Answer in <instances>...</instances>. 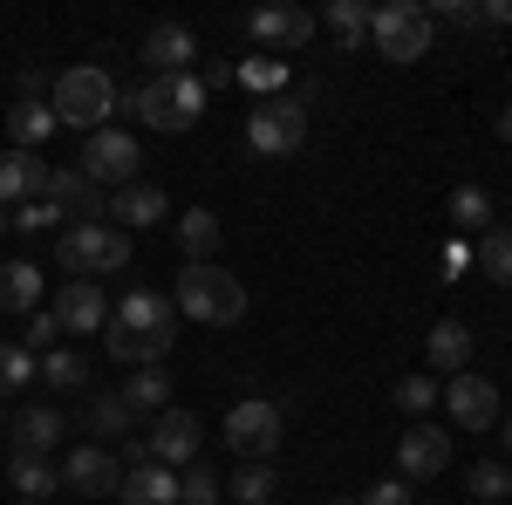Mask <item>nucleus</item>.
I'll return each mask as SVG.
<instances>
[{"label":"nucleus","instance_id":"6ab92c4d","mask_svg":"<svg viewBox=\"0 0 512 505\" xmlns=\"http://www.w3.org/2000/svg\"><path fill=\"white\" fill-rule=\"evenodd\" d=\"M28 198H48V164L35 151H0V212L28 205Z\"/></svg>","mask_w":512,"mask_h":505},{"label":"nucleus","instance_id":"79ce46f5","mask_svg":"<svg viewBox=\"0 0 512 505\" xmlns=\"http://www.w3.org/2000/svg\"><path fill=\"white\" fill-rule=\"evenodd\" d=\"M431 21H451V28H485V7H472V0H437Z\"/></svg>","mask_w":512,"mask_h":505},{"label":"nucleus","instance_id":"f03ea898","mask_svg":"<svg viewBox=\"0 0 512 505\" xmlns=\"http://www.w3.org/2000/svg\"><path fill=\"white\" fill-rule=\"evenodd\" d=\"M123 89L110 69H96V62H82V69H62L55 76V123H69V130H110V117H117Z\"/></svg>","mask_w":512,"mask_h":505},{"label":"nucleus","instance_id":"7c9ffc66","mask_svg":"<svg viewBox=\"0 0 512 505\" xmlns=\"http://www.w3.org/2000/svg\"><path fill=\"white\" fill-rule=\"evenodd\" d=\"M123 403H130V410H171V376H164V362L137 369V376L123 383Z\"/></svg>","mask_w":512,"mask_h":505},{"label":"nucleus","instance_id":"2eb2a0df","mask_svg":"<svg viewBox=\"0 0 512 505\" xmlns=\"http://www.w3.org/2000/svg\"><path fill=\"white\" fill-rule=\"evenodd\" d=\"M451 465V437L437 424H410L396 437V471H403V485H417V478H437V471Z\"/></svg>","mask_w":512,"mask_h":505},{"label":"nucleus","instance_id":"39448f33","mask_svg":"<svg viewBox=\"0 0 512 505\" xmlns=\"http://www.w3.org/2000/svg\"><path fill=\"white\" fill-rule=\"evenodd\" d=\"M431 41H437V21H431V7H417V0H383L369 14V48L383 62H417V55H431Z\"/></svg>","mask_w":512,"mask_h":505},{"label":"nucleus","instance_id":"58836bf2","mask_svg":"<svg viewBox=\"0 0 512 505\" xmlns=\"http://www.w3.org/2000/svg\"><path fill=\"white\" fill-rule=\"evenodd\" d=\"M55 335H62V321H55L48 308H35V314H28V328H21V349H28V355L41 362V355L55 349Z\"/></svg>","mask_w":512,"mask_h":505},{"label":"nucleus","instance_id":"de8ad7c7","mask_svg":"<svg viewBox=\"0 0 512 505\" xmlns=\"http://www.w3.org/2000/svg\"><path fill=\"white\" fill-rule=\"evenodd\" d=\"M0 233H14V219H7V212H0Z\"/></svg>","mask_w":512,"mask_h":505},{"label":"nucleus","instance_id":"ddd939ff","mask_svg":"<svg viewBox=\"0 0 512 505\" xmlns=\"http://www.w3.org/2000/svg\"><path fill=\"white\" fill-rule=\"evenodd\" d=\"M444 410H451V424H458V430H492V424H499V383L465 369V376L444 383Z\"/></svg>","mask_w":512,"mask_h":505},{"label":"nucleus","instance_id":"ea45409f","mask_svg":"<svg viewBox=\"0 0 512 505\" xmlns=\"http://www.w3.org/2000/svg\"><path fill=\"white\" fill-rule=\"evenodd\" d=\"M7 219H14V233H55V219H62V212H55L48 198H28V205H14Z\"/></svg>","mask_w":512,"mask_h":505},{"label":"nucleus","instance_id":"49530a36","mask_svg":"<svg viewBox=\"0 0 512 505\" xmlns=\"http://www.w3.org/2000/svg\"><path fill=\"white\" fill-rule=\"evenodd\" d=\"M506 458H512V417H506Z\"/></svg>","mask_w":512,"mask_h":505},{"label":"nucleus","instance_id":"393cba45","mask_svg":"<svg viewBox=\"0 0 512 505\" xmlns=\"http://www.w3.org/2000/svg\"><path fill=\"white\" fill-rule=\"evenodd\" d=\"M178 246H185V267H205V260H219V212L192 205V212L178 219Z\"/></svg>","mask_w":512,"mask_h":505},{"label":"nucleus","instance_id":"2f4dec72","mask_svg":"<svg viewBox=\"0 0 512 505\" xmlns=\"http://www.w3.org/2000/svg\"><path fill=\"white\" fill-rule=\"evenodd\" d=\"M35 383H48V389H82V383H89V362H82L76 349H48L35 362Z\"/></svg>","mask_w":512,"mask_h":505},{"label":"nucleus","instance_id":"72a5a7b5","mask_svg":"<svg viewBox=\"0 0 512 505\" xmlns=\"http://www.w3.org/2000/svg\"><path fill=\"white\" fill-rule=\"evenodd\" d=\"M239 82H246L260 103H267V96H287V69H280L274 55H246V62H239Z\"/></svg>","mask_w":512,"mask_h":505},{"label":"nucleus","instance_id":"4be33fe9","mask_svg":"<svg viewBox=\"0 0 512 505\" xmlns=\"http://www.w3.org/2000/svg\"><path fill=\"white\" fill-rule=\"evenodd\" d=\"M110 321H123V328H171V321H178V308L164 301L158 287H130L117 308H110ZM171 335H178V328H171Z\"/></svg>","mask_w":512,"mask_h":505},{"label":"nucleus","instance_id":"f704fd0d","mask_svg":"<svg viewBox=\"0 0 512 505\" xmlns=\"http://www.w3.org/2000/svg\"><path fill=\"white\" fill-rule=\"evenodd\" d=\"M478 267L492 273L499 287H512V226H492V233L478 239Z\"/></svg>","mask_w":512,"mask_h":505},{"label":"nucleus","instance_id":"f3484780","mask_svg":"<svg viewBox=\"0 0 512 505\" xmlns=\"http://www.w3.org/2000/svg\"><path fill=\"white\" fill-rule=\"evenodd\" d=\"M103 219H117L123 233H144V226H164L171 219V198H164V185H123V192H110V212Z\"/></svg>","mask_w":512,"mask_h":505},{"label":"nucleus","instance_id":"20e7f679","mask_svg":"<svg viewBox=\"0 0 512 505\" xmlns=\"http://www.w3.org/2000/svg\"><path fill=\"white\" fill-rule=\"evenodd\" d=\"M55 260L69 280H96V273H123L130 267V233L110 226V219H96V226H69V233L55 239Z\"/></svg>","mask_w":512,"mask_h":505},{"label":"nucleus","instance_id":"c9c22d12","mask_svg":"<svg viewBox=\"0 0 512 505\" xmlns=\"http://www.w3.org/2000/svg\"><path fill=\"white\" fill-rule=\"evenodd\" d=\"M35 383V355L21 349V342H0V396H14V389Z\"/></svg>","mask_w":512,"mask_h":505},{"label":"nucleus","instance_id":"1a4fd4ad","mask_svg":"<svg viewBox=\"0 0 512 505\" xmlns=\"http://www.w3.org/2000/svg\"><path fill=\"white\" fill-rule=\"evenodd\" d=\"M198 444H205V424H198L192 410H158V424L144 430V458L164 471H178V465H198Z\"/></svg>","mask_w":512,"mask_h":505},{"label":"nucleus","instance_id":"c756f323","mask_svg":"<svg viewBox=\"0 0 512 505\" xmlns=\"http://www.w3.org/2000/svg\"><path fill=\"white\" fill-rule=\"evenodd\" d=\"M451 226H458V233H492V192H485V185H458V192H451Z\"/></svg>","mask_w":512,"mask_h":505},{"label":"nucleus","instance_id":"7ed1b4c3","mask_svg":"<svg viewBox=\"0 0 512 505\" xmlns=\"http://www.w3.org/2000/svg\"><path fill=\"white\" fill-rule=\"evenodd\" d=\"M171 308L192 314V321H205V328H233L239 314H246V287H239L219 260H205V267H185V273H178Z\"/></svg>","mask_w":512,"mask_h":505},{"label":"nucleus","instance_id":"473e14b6","mask_svg":"<svg viewBox=\"0 0 512 505\" xmlns=\"http://www.w3.org/2000/svg\"><path fill=\"white\" fill-rule=\"evenodd\" d=\"M226 492H233V505H274L280 478H274V465H239Z\"/></svg>","mask_w":512,"mask_h":505},{"label":"nucleus","instance_id":"a211bd4d","mask_svg":"<svg viewBox=\"0 0 512 505\" xmlns=\"http://www.w3.org/2000/svg\"><path fill=\"white\" fill-rule=\"evenodd\" d=\"M171 328H123V321H110L103 328V349H110V362H130V369H151V362H164L171 355Z\"/></svg>","mask_w":512,"mask_h":505},{"label":"nucleus","instance_id":"f257e3e1","mask_svg":"<svg viewBox=\"0 0 512 505\" xmlns=\"http://www.w3.org/2000/svg\"><path fill=\"white\" fill-rule=\"evenodd\" d=\"M130 110H137V123L144 130H164V137H178V130H192L198 117H205V103H212V89L192 76H144L130 96H123Z\"/></svg>","mask_w":512,"mask_h":505},{"label":"nucleus","instance_id":"a18cd8bd","mask_svg":"<svg viewBox=\"0 0 512 505\" xmlns=\"http://www.w3.org/2000/svg\"><path fill=\"white\" fill-rule=\"evenodd\" d=\"M499 144H512V103L499 110Z\"/></svg>","mask_w":512,"mask_h":505},{"label":"nucleus","instance_id":"bb28decb","mask_svg":"<svg viewBox=\"0 0 512 505\" xmlns=\"http://www.w3.org/2000/svg\"><path fill=\"white\" fill-rule=\"evenodd\" d=\"M369 14H376V7H369V0H328V35L342 41V48H369Z\"/></svg>","mask_w":512,"mask_h":505},{"label":"nucleus","instance_id":"aec40b11","mask_svg":"<svg viewBox=\"0 0 512 505\" xmlns=\"http://www.w3.org/2000/svg\"><path fill=\"white\" fill-rule=\"evenodd\" d=\"M55 437H69V424H62L55 403H28V410L14 417V451H28V458H55Z\"/></svg>","mask_w":512,"mask_h":505},{"label":"nucleus","instance_id":"cd10ccee","mask_svg":"<svg viewBox=\"0 0 512 505\" xmlns=\"http://www.w3.org/2000/svg\"><path fill=\"white\" fill-rule=\"evenodd\" d=\"M7 137H14V151H35L41 137H55V110L48 103H14L7 110Z\"/></svg>","mask_w":512,"mask_h":505},{"label":"nucleus","instance_id":"37998d69","mask_svg":"<svg viewBox=\"0 0 512 505\" xmlns=\"http://www.w3.org/2000/svg\"><path fill=\"white\" fill-rule=\"evenodd\" d=\"M355 505H410V485H403V478H376Z\"/></svg>","mask_w":512,"mask_h":505},{"label":"nucleus","instance_id":"dca6fc26","mask_svg":"<svg viewBox=\"0 0 512 505\" xmlns=\"http://www.w3.org/2000/svg\"><path fill=\"white\" fill-rule=\"evenodd\" d=\"M192 62H198V35L185 21H158L144 35V69L151 76H192Z\"/></svg>","mask_w":512,"mask_h":505},{"label":"nucleus","instance_id":"c85d7f7f","mask_svg":"<svg viewBox=\"0 0 512 505\" xmlns=\"http://www.w3.org/2000/svg\"><path fill=\"white\" fill-rule=\"evenodd\" d=\"M130 424H137V410L123 403V389L89 396V430H96V437H110V444H117V437H130Z\"/></svg>","mask_w":512,"mask_h":505},{"label":"nucleus","instance_id":"09e8293b","mask_svg":"<svg viewBox=\"0 0 512 505\" xmlns=\"http://www.w3.org/2000/svg\"><path fill=\"white\" fill-rule=\"evenodd\" d=\"M328 505H355V499H328Z\"/></svg>","mask_w":512,"mask_h":505},{"label":"nucleus","instance_id":"9d476101","mask_svg":"<svg viewBox=\"0 0 512 505\" xmlns=\"http://www.w3.org/2000/svg\"><path fill=\"white\" fill-rule=\"evenodd\" d=\"M62 485L82 492V499H110V492H123V458L110 444H76L62 458Z\"/></svg>","mask_w":512,"mask_h":505},{"label":"nucleus","instance_id":"e433bc0d","mask_svg":"<svg viewBox=\"0 0 512 505\" xmlns=\"http://www.w3.org/2000/svg\"><path fill=\"white\" fill-rule=\"evenodd\" d=\"M472 499H478V505H499V499H512V471L499 465V458L472 465Z\"/></svg>","mask_w":512,"mask_h":505},{"label":"nucleus","instance_id":"4468645a","mask_svg":"<svg viewBox=\"0 0 512 505\" xmlns=\"http://www.w3.org/2000/svg\"><path fill=\"white\" fill-rule=\"evenodd\" d=\"M48 205H55L62 219H76V226H96V219L110 212V192H96L76 164H55V171H48Z\"/></svg>","mask_w":512,"mask_h":505},{"label":"nucleus","instance_id":"5701e85b","mask_svg":"<svg viewBox=\"0 0 512 505\" xmlns=\"http://www.w3.org/2000/svg\"><path fill=\"white\" fill-rule=\"evenodd\" d=\"M41 308V267L35 260H7L0 267V314H35Z\"/></svg>","mask_w":512,"mask_h":505},{"label":"nucleus","instance_id":"6e6552de","mask_svg":"<svg viewBox=\"0 0 512 505\" xmlns=\"http://www.w3.org/2000/svg\"><path fill=\"white\" fill-rule=\"evenodd\" d=\"M76 171L96 185V192H103V185H117V192H123V185H137V137L117 130V123H110V130H89Z\"/></svg>","mask_w":512,"mask_h":505},{"label":"nucleus","instance_id":"9b49d317","mask_svg":"<svg viewBox=\"0 0 512 505\" xmlns=\"http://www.w3.org/2000/svg\"><path fill=\"white\" fill-rule=\"evenodd\" d=\"M315 28L321 21L308 7H294V0H274V7H253V14H246V35L260 41V48H308Z\"/></svg>","mask_w":512,"mask_h":505},{"label":"nucleus","instance_id":"423d86ee","mask_svg":"<svg viewBox=\"0 0 512 505\" xmlns=\"http://www.w3.org/2000/svg\"><path fill=\"white\" fill-rule=\"evenodd\" d=\"M246 144L260 157H287L308 144V103L301 96H267L253 117H246Z\"/></svg>","mask_w":512,"mask_h":505},{"label":"nucleus","instance_id":"412c9836","mask_svg":"<svg viewBox=\"0 0 512 505\" xmlns=\"http://www.w3.org/2000/svg\"><path fill=\"white\" fill-rule=\"evenodd\" d=\"M117 505H178V471H164V465H130V471H123Z\"/></svg>","mask_w":512,"mask_h":505},{"label":"nucleus","instance_id":"c03bdc74","mask_svg":"<svg viewBox=\"0 0 512 505\" xmlns=\"http://www.w3.org/2000/svg\"><path fill=\"white\" fill-rule=\"evenodd\" d=\"M485 28H512V0H485Z\"/></svg>","mask_w":512,"mask_h":505},{"label":"nucleus","instance_id":"4c0bfd02","mask_svg":"<svg viewBox=\"0 0 512 505\" xmlns=\"http://www.w3.org/2000/svg\"><path fill=\"white\" fill-rule=\"evenodd\" d=\"M178 505H219V471L212 465H185V478H178Z\"/></svg>","mask_w":512,"mask_h":505},{"label":"nucleus","instance_id":"0eeeda50","mask_svg":"<svg viewBox=\"0 0 512 505\" xmlns=\"http://www.w3.org/2000/svg\"><path fill=\"white\" fill-rule=\"evenodd\" d=\"M226 444H233L246 465H274V451H280V403H267V396L233 403V410H226Z\"/></svg>","mask_w":512,"mask_h":505},{"label":"nucleus","instance_id":"a19ab883","mask_svg":"<svg viewBox=\"0 0 512 505\" xmlns=\"http://www.w3.org/2000/svg\"><path fill=\"white\" fill-rule=\"evenodd\" d=\"M396 403H403L410 417H424V410L437 403V383L431 376H403V383H396Z\"/></svg>","mask_w":512,"mask_h":505},{"label":"nucleus","instance_id":"a878e982","mask_svg":"<svg viewBox=\"0 0 512 505\" xmlns=\"http://www.w3.org/2000/svg\"><path fill=\"white\" fill-rule=\"evenodd\" d=\"M7 485H14V492H21L28 505H41L48 492H55V485H62V471L48 465V458H28V451H14V458H7Z\"/></svg>","mask_w":512,"mask_h":505},{"label":"nucleus","instance_id":"f8f14e48","mask_svg":"<svg viewBox=\"0 0 512 505\" xmlns=\"http://www.w3.org/2000/svg\"><path fill=\"white\" fill-rule=\"evenodd\" d=\"M48 314L62 321V335H103V328H110V294H103L96 280H62Z\"/></svg>","mask_w":512,"mask_h":505},{"label":"nucleus","instance_id":"b1692460","mask_svg":"<svg viewBox=\"0 0 512 505\" xmlns=\"http://www.w3.org/2000/svg\"><path fill=\"white\" fill-rule=\"evenodd\" d=\"M424 355H431V369H444V376H465V362H472V328H465V321H437Z\"/></svg>","mask_w":512,"mask_h":505},{"label":"nucleus","instance_id":"8fccbe9b","mask_svg":"<svg viewBox=\"0 0 512 505\" xmlns=\"http://www.w3.org/2000/svg\"><path fill=\"white\" fill-rule=\"evenodd\" d=\"M21 505H28V499H21Z\"/></svg>","mask_w":512,"mask_h":505}]
</instances>
